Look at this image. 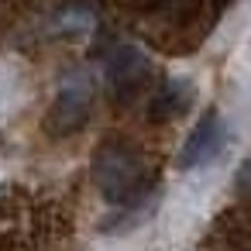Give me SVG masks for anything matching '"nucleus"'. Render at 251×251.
<instances>
[{
  "label": "nucleus",
  "mask_w": 251,
  "mask_h": 251,
  "mask_svg": "<svg viewBox=\"0 0 251 251\" xmlns=\"http://www.w3.org/2000/svg\"><path fill=\"white\" fill-rule=\"evenodd\" d=\"M145 182V165L124 148H107L97 158V186L110 203H127Z\"/></svg>",
  "instance_id": "1"
},
{
  "label": "nucleus",
  "mask_w": 251,
  "mask_h": 251,
  "mask_svg": "<svg viewBox=\"0 0 251 251\" xmlns=\"http://www.w3.org/2000/svg\"><path fill=\"white\" fill-rule=\"evenodd\" d=\"M90 103H93V83L86 76H73L62 83L52 110H49V134L55 138H66L73 131H79L86 124V114H90Z\"/></svg>",
  "instance_id": "2"
},
{
  "label": "nucleus",
  "mask_w": 251,
  "mask_h": 251,
  "mask_svg": "<svg viewBox=\"0 0 251 251\" xmlns=\"http://www.w3.org/2000/svg\"><path fill=\"white\" fill-rule=\"evenodd\" d=\"M224 145V134H220V117L217 110H206L200 117V124L193 127L182 155H179V169H196V165H206Z\"/></svg>",
  "instance_id": "3"
},
{
  "label": "nucleus",
  "mask_w": 251,
  "mask_h": 251,
  "mask_svg": "<svg viewBox=\"0 0 251 251\" xmlns=\"http://www.w3.org/2000/svg\"><path fill=\"white\" fill-rule=\"evenodd\" d=\"M145 73H148V59H145L134 45H121V49H114L110 59H107V79H110L114 93H124V97L134 93V90L141 86Z\"/></svg>",
  "instance_id": "4"
},
{
  "label": "nucleus",
  "mask_w": 251,
  "mask_h": 251,
  "mask_svg": "<svg viewBox=\"0 0 251 251\" xmlns=\"http://www.w3.org/2000/svg\"><path fill=\"white\" fill-rule=\"evenodd\" d=\"M182 103H186V90H182V83H176V86H165V90L155 97V103H151V114L162 121V117H169V114L182 110Z\"/></svg>",
  "instance_id": "5"
}]
</instances>
